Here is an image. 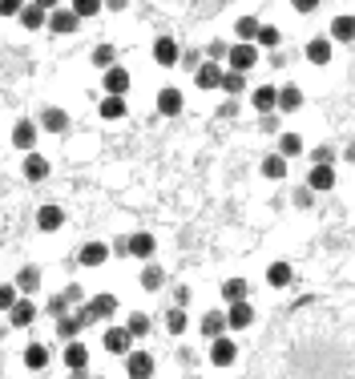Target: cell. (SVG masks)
Returning <instances> with one entry per match:
<instances>
[{
	"mask_svg": "<svg viewBox=\"0 0 355 379\" xmlns=\"http://www.w3.org/2000/svg\"><path fill=\"white\" fill-rule=\"evenodd\" d=\"M101 8H105V4H97V0H77V4H73V12H77V21H81V17H97Z\"/></svg>",
	"mask_w": 355,
	"mask_h": 379,
	"instance_id": "obj_43",
	"label": "cell"
},
{
	"mask_svg": "<svg viewBox=\"0 0 355 379\" xmlns=\"http://www.w3.org/2000/svg\"><path fill=\"white\" fill-rule=\"evenodd\" d=\"M85 311H89V319H109V315H113V311H118V295H109V290H105V295H93V299H89V303H85Z\"/></svg>",
	"mask_w": 355,
	"mask_h": 379,
	"instance_id": "obj_9",
	"label": "cell"
},
{
	"mask_svg": "<svg viewBox=\"0 0 355 379\" xmlns=\"http://www.w3.org/2000/svg\"><path fill=\"white\" fill-rule=\"evenodd\" d=\"M182 105H186V101H182V93H178L174 85H166V89L158 93V113H162V118H178Z\"/></svg>",
	"mask_w": 355,
	"mask_h": 379,
	"instance_id": "obj_12",
	"label": "cell"
},
{
	"mask_svg": "<svg viewBox=\"0 0 355 379\" xmlns=\"http://www.w3.org/2000/svg\"><path fill=\"white\" fill-rule=\"evenodd\" d=\"M251 323H255V307H251V303H230V311H226V327L246 331Z\"/></svg>",
	"mask_w": 355,
	"mask_h": 379,
	"instance_id": "obj_11",
	"label": "cell"
},
{
	"mask_svg": "<svg viewBox=\"0 0 355 379\" xmlns=\"http://www.w3.org/2000/svg\"><path fill=\"white\" fill-rule=\"evenodd\" d=\"M65 303H81V286H77V283L65 286Z\"/></svg>",
	"mask_w": 355,
	"mask_h": 379,
	"instance_id": "obj_49",
	"label": "cell"
},
{
	"mask_svg": "<svg viewBox=\"0 0 355 379\" xmlns=\"http://www.w3.org/2000/svg\"><path fill=\"white\" fill-rule=\"evenodd\" d=\"M154 61H158L162 69H174V65L182 61V53H178V41H174V37H158V41H154Z\"/></svg>",
	"mask_w": 355,
	"mask_h": 379,
	"instance_id": "obj_2",
	"label": "cell"
},
{
	"mask_svg": "<svg viewBox=\"0 0 355 379\" xmlns=\"http://www.w3.org/2000/svg\"><path fill=\"white\" fill-rule=\"evenodd\" d=\"M33 319H37V303L33 299H17V307L8 311V323L12 327H28Z\"/></svg>",
	"mask_w": 355,
	"mask_h": 379,
	"instance_id": "obj_16",
	"label": "cell"
},
{
	"mask_svg": "<svg viewBox=\"0 0 355 379\" xmlns=\"http://www.w3.org/2000/svg\"><path fill=\"white\" fill-rule=\"evenodd\" d=\"M339 178H335V166H311L307 174V190H331Z\"/></svg>",
	"mask_w": 355,
	"mask_h": 379,
	"instance_id": "obj_18",
	"label": "cell"
},
{
	"mask_svg": "<svg viewBox=\"0 0 355 379\" xmlns=\"http://www.w3.org/2000/svg\"><path fill=\"white\" fill-rule=\"evenodd\" d=\"M194 85H198V89H222V65L202 61V65H198V73H194Z\"/></svg>",
	"mask_w": 355,
	"mask_h": 379,
	"instance_id": "obj_5",
	"label": "cell"
},
{
	"mask_svg": "<svg viewBox=\"0 0 355 379\" xmlns=\"http://www.w3.org/2000/svg\"><path fill=\"white\" fill-rule=\"evenodd\" d=\"M93 65H101V69H113V65H118V48H113V45H97L93 48Z\"/></svg>",
	"mask_w": 355,
	"mask_h": 379,
	"instance_id": "obj_37",
	"label": "cell"
},
{
	"mask_svg": "<svg viewBox=\"0 0 355 379\" xmlns=\"http://www.w3.org/2000/svg\"><path fill=\"white\" fill-rule=\"evenodd\" d=\"M295 12H303V17L315 12V0H295Z\"/></svg>",
	"mask_w": 355,
	"mask_h": 379,
	"instance_id": "obj_51",
	"label": "cell"
},
{
	"mask_svg": "<svg viewBox=\"0 0 355 379\" xmlns=\"http://www.w3.org/2000/svg\"><path fill=\"white\" fill-rule=\"evenodd\" d=\"M343 158H347V162H355V142L347 145V149H343Z\"/></svg>",
	"mask_w": 355,
	"mask_h": 379,
	"instance_id": "obj_53",
	"label": "cell"
},
{
	"mask_svg": "<svg viewBox=\"0 0 355 379\" xmlns=\"http://www.w3.org/2000/svg\"><path fill=\"white\" fill-rule=\"evenodd\" d=\"M222 89H226L230 97H238L242 89H246V77H242V73H230V69H226V73H222Z\"/></svg>",
	"mask_w": 355,
	"mask_h": 379,
	"instance_id": "obj_39",
	"label": "cell"
},
{
	"mask_svg": "<svg viewBox=\"0 0 355 379\" xmlns=\"http://www.w3.org/2000/svg\"><path fill=\"white\" fill-rule=\"evenodd\" d=\"M0 17H21V4L17 0H0Z\"/></svg>",
	"mask_w": 355,
	"mask_h": 379,
	"instance_id": "obj_48",
	"label": "cell"
},
{
	"mask_svg": "<svg viewBox=\"0 0 355 379\" xmlns=\"http://www.w3.org/2000/svg\"><path fill=\"white\" fill-rule=\"evenodd\" d=\"M262 178H271V182H283V178H286V158L271 154V158L262 162Z\"/></svg>",
	"mask_w": 355,
	"mask_h": 379,
	"instance_id": "obj_31",
	"label": "cell"
},
{
	"mask_svg": "<svg viewBox=\"0 0 355 379\" xmlns=\"http://www.w3.org/2000/svg\"><path fill=\"white\" fill-rule=\"evenodd\" d=\"M235 359H238V347L230 343V339H226V335L210 343V363H214V367H230Z\"/></svg>",
	"mask_w": 355,
	"mask_h": 379,
	"instance_id": "obj_8",
	"label": "cell"
},
{
	"mask_svg": "<svg viewBox=\"0 0 355 379\" xmlns=\"http://www.w3.org/2000/svg\"><path fill=\"white\" fill-rule=\"evenodd\" d=\"M125 371H129V379H149L154 376V355L149 351H129L125 355Z\"/></svg>",
	"mask_w": 355,
	"mask_h": 379,
	"instance_id": "obj_3",
	"label": "cell"
},
{
	"mask_svg": "<svg viewBox=\"0 0 355 379\" xmlns=\"http://www.w3.org/2000/svg\"><path fill=\"white\" fill-rule=\"evenodd\" d=\"M77 259H81V266H101V262L109 259V246H105V242H85V246L77 250Z\"/></svg>",
	"mask_w": 355,
	"mask_h": 379,
	"instance_id": "obj_14",
	"label": "cell"
},
{
	"mask_svg": "<svg viewBox=\"0 0 355 379\" xmlns=\"http://www.w3.org/2000/svg\"><path fill=\"white\" fill-rule=\"evenodd\" d=\"M101 343H105V351H109V355H129V343H134V335L125 331V327H109Z\"/></svg>",
	"mask_w": 355,
	"mask_h": 379,
	"instance_id": "obj_6",
	"label": "cell"
},
{
	"mask_svg": "<svg viewBox=\"0 0 355 379\" xmlns=\"http://www.w3.org/2000/svg\"><path fill=\"white\" fill-rule=\"evenodd\" d=\"M222 331H226V315H222V311H206V315H202V335H206V339H222Z\"/></svg>",
	"mask_w": 355,
	"mask_h": 379,
	"instance_id": "obj_23",
	"label": "cell"
},
{
	"mask_svg": "<svg viewBox=\"0 0 355 379\" xmlns=\"http://www.w3.org/2000/svg\"><path fill=\"white\" fill-rule=\"evenodd\" d=\"M266 283H271V286H291V283H295V270H291L286 262H271V270H266Z\"/></svg>",
	"mask_w": 355,
	"mask_h": 379,
	"instance_id": "obj_29",
	"label": "cell"
},
{
	"mask_svg": "<svg viewBox=\"0 0 355 379\" xmlns=\"http://www.w3.org/2000/svg\"><path fill=\"white\" fill-rule=\"evenodd\" d=\"M24 178H28V182H45L48 178V158L28 154V158H24Z\"/></svg>",
	"mask_w": 355,
	"mask_h": 379,
	"instance_id": "obj_24",
	"label": "cell"
},
{
	"mask_svg": "<svg viewBox=\"0 0 355 379\" xmlns=\"http://www.w3.org/2000/svg\"><path fill=\"white\" fill-rule=\"evenodd\" d=\"M65 367H69V371H85V367H89V351H85V343H77V339L65 343Z\"/></svg>",
	"mask_w": 355,
	"mask_h": 379,
	"instance_id": "obj_17",
	"label": "cell"
},
{
	"mask_svg": "<svg viewBox=\"0 0 355 379\" xmlns=\"http://www.w3.org/2000/svg\"><path fill=\"white\" fill-rule=\"evenodd\" d=\"M275 129H279V118H275V113H266V118H262V133H275Z\"/></svg>",
	"mask_w": 355,
	"mask_h": 379,
	"instance_id": "obj_50",
	"label": "cell"
},
{
	"mask_svg": "<svg viewBox=\"0 0 355 379\" xmlns=\"http://www.w3.org/2000/svg\"><path fill=\"white\" fill-rule=\"evenodd\" d=\"M48 28L61 33V37L77 33V12H73V8H53V12H48Z\"/></svg>",
	"mask_w": 355,
	"mask_h": 379,
	"instance_id": "obj_10",
	"label": "cell"
},
{
	"mask_svg": "<svg viewBox=\"0 0 355 379\" xmlns=\"http://www.w3.org/2000/svg\"><path fill=\"white\" fill-rule=\"evenodd\" d=\"M182 61H186V65H190V69H194V73H198V65H202V57H198V53H186Z\"/></svg>",
	"mask_w": 355,
	"mask_h": 379,
	"instance_id": "obj_52",
	"label": "cell"
},
{
	"mask_svg": "<svg viewBox=\"0 0 355 379\" xmlns=\"http://www.w3.org/2000/svg\"><path fill=\"white\" fill-rule=\"evenodd\" d=\"M17 286H21V290H37V286H41V270H37V266H24L21 275H17Z\"/></svg>",
	"mask_w": 355,
	"mask_h": 379,
	"instance_id": "obj_40",
	"label": "cell"
},
{
	"mask_svg": "<svg viewBox=\"0 0 355 379\" xmlns=\"http://www.w3.org/2000/svg\"><path fill=\"white\" fill-rule=\"evenodd\" d=\"M166 327H170L174 335H182V331H186V311H182V307L166 311Z\"/></svg>",
	"mask_w": 355,
	"mask_h": 379,
	"instance_id": "obj_41",
	"label": "cell"
},
{
	"mask_svg": "<svg viewBox=\"0 0 355 379\" xmlns=\"http://www.w3.org/2000/svg\"><path fill=\"white\" fill-rule=\"evenodd\" d=\"M85 331V327H81V323H77V315H61V319H57V335H61V339H77V335Z\"/></svg>",
	"mask_w": 355,
	"mask_h": 379,
	"instance_id": "obj_36",
	"label": "cell"
},
{
	"mask_svg": "<svg viewBox=\"0 0 355 379\" xmlns=\"http://www.w3.org/2000/svg\"><path fill=\"white\" fill-rule=\"evenodd\" d=\"M101 118L105 121H121L125 118V97H105V101H101Z\"/></svg>",
	"mask_w": 355,
	"mask_h": 379,
	"instance_id": "obj_32",
	"label": "cell"
},
{
	"mask_svg": "<svg viewBox=\"0 0 355 379\" xmlns=\"http://www.w3.org/2000/svg\"><path fill=\"white\" fill-rule=\"evenodd\" d=\"M331 41H339V45L355 41V17L352 12H343V17H335L331 21Z\"/></svg>",
	"mask_w": 355,
	"mask_h": 379,
	"instance_id": "obj_19",
	"label": "cell"
},
{
	"mask_svg": "<svg viewBox=\"0 0 355 379\" xmlns=\"http://www.w3.org/2000/svg\"><path fill=\"white\" fill-rule=\"evenodd\" d=\"M41 125H45L48 133H65V129H69V113L57 109V105H48L45 113H41Z\"/></svg>",
	"mask_w": 355,
	"mask_h": 379,
	"instance_id": "obj_22",
	"label": "cell"
},
{
	"mask_svg": "<svg viewBox=\"0 0 355 379\" xmlns=\"http://www.w3.org/2000/svg\"><path fill=\"white\" fill-rule=\"evenodd\" d=\"M24 367H28V371L48 367V347L45 343H28V351H24Z\"/></svg>",
	"mask_w": 355,
	"mask_h": 379,
	"instance_id": "obj_27",
	"label": "cell"
},
{
	"mask_svg": "<svg viewBox=\"0 0 355 379\" xmlns=\"http://www.w3.org/2000/svg\"><path fill=\"white\" fill-rule=\"evenodd\" d=\"M45 21H48L45 4H21V24H24V28H41Z\"/></svg>",
	"mask_w": 355,
	"mask_h": 379,
	"instance_id": "obj_26",
	"label": "cell"
},
{
	"mask_svg": "<svg viewBox=\"0 0 355 379\" xmlns=\"http://www.w3.org/2000/svg\"><path fill=\"white\" fill-rule=\"evenodd\" d=\"M73 379H85V376H81V371H73Z\"/></svg>",
	"mask_w": 355,
	"mask_h": 379,
	"instance_id": "obj_54",
	"label": "cell"
},
{
	"mask_svg": "<svg viewBox=\"0 0 355 379\" xmlns=\"http://www.w3.org/2000/svg\"><path fill=\"white\" fill-rule=\"evenodd\" d=\"M279 41H283V33L275 24H262L259 37H255V48H279Z\"/></svg>",
	"mask_w": 355,
	"mask_h": 379,
	"instance_id": "obj_33",
	"label": "cell"
},
{
	"mask_svg": "<svg viewBox=\"0 0 355 379\" xmlns=\"http://www.w3.org/2000/svg\"><path fill=\"white\" fill-rule=\"evenodd\" d=\"M311 162H315V166H331L335 149H331V145H315V149H311Z\"/></svg>",
	"mask_w": 355,
	"mask_h": 379,
	"instance_id": "obj_42",
	"label": "cell"
},
{
	"mask_svg": "<svg viewBox=\"0 0 355 379\" xmlns=\"http://www.w3.org/2000/svg\"><path fill=\"white\" fill-rule=\"evenodd\" d=\"M307 61L311 65H327V61H331V37H315V41H307Z\"/></svg>",
	"mask_w": 355,
	"mask_h": 379,
	"instance_id": "obj_20",
	"label": "cell"
},
{
	"mask_svg": "<svg viewBox=\"0 0 355 379\" xmlns=\"http://www.w3.org/2000/svg\"><path fill=\"white\" fill-rule=\"evenodd\" d=\"M311 198H315V190H307V186L295 190V206H311Z\"/></svg>",
	"mask_w": 355,
	"mask_h": 379,
	"instance_id": "obj_47",
	"label": "cell"
},
{
	"mask_svg": "<svg viewBox=\"0 0 355 379\" xmlns=\"http://www.w3.org/2000/svg\"><path fill=\"white\" fill-rule=\"evenodd\" d=\"M303 154V138L299 133H283L279 138V158H299Z\"/></svg>",
	"mask_w": 355,
	"mask_h": 379,
	"instance_id": "obj_34",
	"label": "cell"
},
{
	"mask_svg": "<svg viewBox=\"0 0 355 379\" xmlns=\"http://www.w3.org/2000/svg\"><path fill=\"white\" fill-rule=\"evenodd\" d=\"M149 327H154V323H149V315H145V311L129 315V323H125V331L134 335V339H145V335H149Z\"/></svg>",
	"mask_w": 355,
	"mask_h": 379,
	"instance_id": "obj_35",
	"label": "cell"
},
{
	"mask_svg": "<svg viewBox=\"0 0 355 379\" xmlns=\"http://www.w3.org/2000/svg\"><path fill=\"white\" fill-rule=\"evenodd\" d=\"M262 21L259 17H238L235 21V33H238V45H255V37H259Z\"/></svg>",
	"mask_w": 355,
	"mask_h": 379,
	"instance_id": "obj_21",
	"label": "cell"
},
{
	"mask_svg": "<svg viewBox=\"0 0 355 379\" xmlns=\"http://www.w3.org/2000/svg\"><path fill=\"white\" fill-rule=\"evenodd\" d=\"M226 61H230V73H242V77H246V69H255V61H259V48L255 45H235L230 53H226Z\"/></svg>",
	"mask_w": 355,
	"mask_h": 379,
	"instance_id": "obj_1",
	"label": "cell"
},
{
	"mask_svg": "<svg viewBox=\"0 0 355 379\" xmlns=\"http://www.w3.org/2000/svg\"><path fill=\"white\" fill-rule=\"evenodd\" d=\"M12 307H17V286L4 283L0 286V311H12Z\"/></svg>",
	"mask_w": 355,
	"mask_h": 379,
	"instance_id": "obj_44",
	"label": "cell"
},
{
	"mask_svg": "<svg viewBox=\"0 0 355 379\" xmlns=\"http://www.w3.org/2000/svg\"><path fill=\"white\" fill-rule=\"evenodd\" d=\"M65 307H69V303H65V295H57V299H48V315H57V319H61V315H65Z\"/></svg>",
	"mask_w": 355,
	"mask_h": 379,
	"instance_id": "obj_46",
	"label": "cell"
},
{
	"mask_svg": "<svg viewBox=\"0 0 355 379\" xmlns=\"http://www.w3.org/2000/svg\"><path fill=\"white\" fill-rule=\"evenodd\" d=\"M97 379H105V376H97Z\"/></svg>",
	"mask_w": 355,
	"mask_h": 379,
	"instance_id": "obj_55",
	"label": "cell"
},
{
	"mask_svg": "<svg viewBox=\"0 0 355 379\" xmlns=\"http://www.w3.org/2000/svg\"><path fill=\"white\" fill-rule=\"evenodd\" d=\"M303 105V89L299 85H283L279 89V113H295Z\"/></svg>",
	"mask_w": 355,
	"mask_h": 379,
	"instance_id": "obj_25",
	"label": "cell"
},
{
	"mask_svg": "<svg viewBox=\"0 0 355 379\" xmlns=\"http://www.w3.org/2000/svg\"><path fill=\"white\" fill-rule=\"evenodd\" d=\"M37 226H41L45 234L61 230V226H65V210H61V206H41V210H37Z\"/></svg>",
	"mask_w": 355,
	"mask_h": 379,
	"instance_id": "obj_13",
	"label": "cell"
},
{
	"mask_svg": "<svg viewBox=\"0 0 355 379\" xmlns=\"http://www.w3.org/2000/svg\"><path fill=\"white\" fill-rule=\"evenodd\" d=\"M226 53H230V48H226V41H210V48H206V57H210L214 65H218V61H222Z\"/></svg>",
	"mask_w": 355,
	"mask_h": 379,
	"instance_id": "obj_45",
	"label": "cell"
},
{
	"mask_svg": "<svg viewBox=\"0 0 355 379\" xmlns=\"http://www.w3.org/2000/svg\"><path fill=\"white\" fill-rule=\"evenodd\" d=\"M246 290H251L246 279H226V283H222V299H226V303H246Z\"/></svg>",
	"mask_w": 355,
	"mask_h": 379,
	"instance_id": "obj_30",
	"label": "cell"
},
{
	"mask_svg": "<svg viewBox=\"0 0 355 379\" xmlns=\"http://www.w3.org/2000/svg\"><path fill=\"white\" fill-rule=\"evenodd\" d=\"M105 97H125V89H129V69H121V65H113V69H105Z\"/></svg>",
	"mask_w": 355,
	"mask_h": 379,
	"instance_id": "obj_4",
	"label": "cell"
},
{
	"mask_svg": "<svg viewBox=\"0 0 355 379\" xmlns=\"http://www.w3.org/2000/svg\"><path fill=\"white\" fill-rule=\"evenodd\" d=\"M251 105H255L259 113H279V89H275V85H259V89L251 93Z\"/></svg>",
	"mask_w": 355,
	"mask_h": 379,
	"instance_id": "obj_7",
	"label": "cell"
},
{
	"mask_svg": "<svg viewBox=\"0 0 355 379\" xmlns=\"http://www.w3.org/2000/svg\"><path fill=\"white\" fill-rule=\"evenodd\" d=\"M33 142H37V125H33V121H17L12 145H17V149H33Z\"/></svg>",
	"mask_w": 355,
	"mask_h": 379,
	"instance_id": "obj_28",
	"label": "cell"
},
{
	"mask_svg": "<svg viewBox=\"0 0 355 379\" xmlns=\"http://www.w3.org/2000/svg\"><path fill=\"white\" fill-rule=\"evenodd\" d=\"M138 283H142L145 290H158V286L166 283V270H162V266H145V270H142V279H138Z\"/></svg>",
	"mask_w": 355,
	"mask_h": 379,
	"instance_id": "obj_38",
	"label": "cell"
},
{
	"mask_svg": "<svg viewBox=\"0 0 355 379\" xmlns=\"http://www.w3.org/2000/svg\"><path fill=\"white\" fill-rule=\"evenodd\" d=\"M194 379H198V376H194Z\"/></svg>",
	"mask_w": 355,
	"mask_h": 379,
	"instance_id": "obj_56",
	"label": "cell"
},
{
	"mask_svg": "<svg viewBox=\"0 0 355 379\" xmlns=\"http://www.w3.org/2000/svg\"><path fill=\"white\" fill-rule=\"evenodd\" d=\"M125 250H129V255H138V259H149V255H154V250H158V242H154V234H129L125 238Z\"/></svg>",
	"mask_w": 355,
	"mask_h": 379,
	"instance_id": "obj_15",
	"label": "cell"
}]
</instances>
